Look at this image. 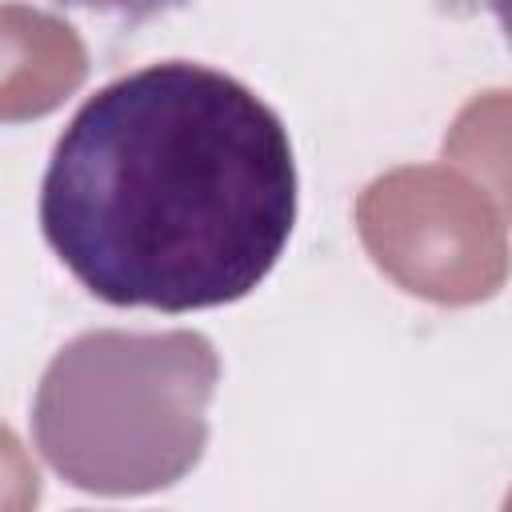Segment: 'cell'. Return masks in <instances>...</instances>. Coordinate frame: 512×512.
<instances>
[{
  "label": "cell",
  "instance_id": "1",
  "mask_svg": "<svg viewBox=\"0 0 512 512\" xmlns=\"http://www.w3.org/2000/svg\"><path fill=\"white\" fill-rule=\"evenodd\" d=\"M300 176L248 84L160 60L88 96L40 180V232L104 304L196 312L244 300L288 248Z\"/></svg>",
  "mask_w": 512,
  "mask_h": 512
},
{
  "label": "cell",
  "instance_id": "2",
  "mask_svg": "<svg viewBox=\"0 0 512 512\" xmlns=\"http://www.w3.org/2000/svg\"><path fill=\"white\" fill-rule=\"evenodd\" d=\"M216 380L220 356L200 332H84L40 376L32 440L80 492H156L200 460Z\"/></svg>",
  "mask_w": 512,
  "mask_h": 512
},
{
  "label": "cell",
  "instance_id": "3",
  "mask_svg": "<svg viewBox=\"0 0 512 512\" xmlns=\"http://www.w3.org/2000/svg\"><path fill=\"white\" fill-rule=\"evenodd\" d=\"M68 8H88V12H104V16H120L128 24H144L152 16H164L172 8H184L188 0H60Z\"/></svg>",
  "mask_w": 512,
  "mask_h": 512
}]
</instances>
